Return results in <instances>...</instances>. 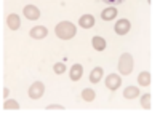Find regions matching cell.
Instances as JSON below:
<instances>
[{
	"label": "cell",
	"mask_w": 160,
	"mask_h": 118,
	"mask_svg": "<svg viewBox=\"0 0 160 118\" xmlns=\"http://www.w3.org/2000/svg\"><path fill=\"white\" fill-rule=\"evenodd\" d=\"M120 85H122V78H120L117 73H111V75L106 77V86H108L111 91L118 89Z\"/></svg>",
	"instance_id": "4"
},
{
	"label": "cell",
	"mask_w": 160,
	"mask_h": 118,
	"mask_svg": "<svg viewBox=\"0 0 160 118\" xmlns=\"http://www.w3.org/2000/svg\"><path fill=\"white\" fill-rule=\"evenodd\" d=\"M3 109H5V110H18V109H19V104H18L15 99H10V101H7V102L3 104Z\"/></svg>",
	"instance_id": "17"
},
{
	"label": "cell",
	"mask_w": 160,
	"mask_h": 118,
	"mask_svg": "<svg viewBox=\"0 0 160 118\" xmlns=\"http://www.w3.org/2000/svg\"><path fill=\"white\" fill-rule=\"evenodd\" d=\"M22 13H24V16L28 18L29 21H35V19H38V18H40V10H38L37 7H34V5H28V7H24Z\"/></svg>",
	"instance_id": "5"
},
{
	"label": "cell",
	"mask_w": 160,
	"mask_h": 118,
	"mask_svg": "<svg viewBox=\"0 0 160 118\" xmlns=\"http://www.w3.org/2000/svg\"><path fill=\"white\" fill-rule=\"evenodd\" d=\"M78 24H80V27H83V29H90L95 26V18L91 15H83V16H80Z\"/></svg>",
	"instance_id": "10"
},
{
	"label": "cell",
	"mask_w": 160,
	"mask_h": 118,
	"mask_svg": "<svg viewBox=\"0 0 160 118\" xmlns=\"http://www.w3.org/2000/svg\"><path fill=\"white\" fill-rule=\"evenodd\" d=\"M47 109H48V110H64V107H62V106H55V104H51V106H48Z\"/></svg>",
	"instance_id": "21"
},
{
	"label": "cell",
	"mask_w": 160,
	"mask_h": 118,
	"mask_svg": "<svg viewBox=\"0 0 160 118\" xmlns=\"http://www.w3.org/2000/svg\"><path fill=\"white\" fill-rule=\"evenodd\" d=\"M43 93H45V85L42 82H35L29 88V97L32 99H40L43 96Z\"/></svg>",
	"instance_id": "3"
},
{
	"label": "cell",
	"mask_w": 160,
	"mask_h": 118,
	"mask_svg": "<svg viewBox=\"0 0 160 118\" xmlns=\"http://www.w3.org/2000/svg\"><path fill=\"white\" fill-rule=\"evenodd\" d=\"M101 2L108 3V5H111V7H115V5H122L125 0H101Z\"/></svg>",
	"instance_id": "20"
},
{
	"label": "cell",
	"mask_w": 160,
	"mask_h": 118,
	"mask_svg": "<svg viewBox=\"0 0 160 118\" xmlns=\"http://www.w3.org/2000/svg\"><path fill=\"white\" fill-rule=\"evenodd\" d=\"M133 58L130 53H123L118 59V72L122 75H130L131 70H133Z\"/></svg>",
	"instance_id": "2"
},
{
	"label": "cell",
	"mask_w": 160,
	"mask_h": 118,
	"mask_svg": "<svg viewBox=\"0 0 160 118\" xmlns=\"http://www.w3.org/2000/svg\"><path fill=\"white\" fill-rule=\"evenodd\" d=\"M56 35L59 38H62V40H71V38L75 35L77 29H75V26L71 22V21H61L58 26H56V29H55Z\"/></svg>",
	"instance_id": "1"
},
{
	"label": "cell",
	"mask_w": 160,
	"mask_h": 118,
	"mask_svg": "<svg viewBox=\"0 0 160 118\" xmlns=\"http://www.w3.org/2000/svg\"><path fill=\"white\" fill-rule=\"evenodd\" d=\"M115 18H117V10H115V7H109V8H106V10L101 11V19H104V21H112V19H115Z\"/></svg>",
	"instance_id": "11"
},
{
	"label": "cell",
	"mask_w": 160,
	"mask_h": 118,
	"mask_svg": "<svg viewBox=\"0 0 160 118\" xmlns=\"http://www.w3.org/2000/svg\"><path fill=\"white\" fill-rule=\"evenodd\" d=\"M53 70H55V73H58V75L64 73V72H66V64H62V62L55 64V67H53Z\"/></svg>",
	"instance_id": "19"
},
{
	"label": "cell",
	"mask_w": 160,
	"mask_h": 118,
	"mask_svg": "<svg viewBox=\"0 0 160 118\" xmlns=\"http://www.w3.org/2000/svg\"><path fill=\"white\" fill-rule=\"evenodd\" d=\"M102 78V69L101 67H95L90 72V82L91 83H99Z\"/></svg>",
	"instance_id": "12"
},
{
	"label": "cell",
	"mask_w": 160,
	"mask_h": 118,
	"mask_svg": "<svg viewBox=\"0 0 160 118\" xmlns=\"http://www.w3.org/2000/svg\"><path fill=\"white\" fill-rule=\"evenodd\" d=\"M7 24H8V27H10L11 31H18V29L21 27V19H19L18 15H8Z\"/></svg>",
	"instance_id": "9"
},
{
	"label": "cell",
	"mask_w": 160,
	"mask_h": 118,
	"mask_svg": "<svg viewBox=\"0 0 160 118\" xmlns=\"http://www.w3.org/2000/svg\"><path fill=\"white\" fill-rule=\"evenodd\" d=\"M48 35V29L45 26H35V27L31 29V37L32 38H37V40H42Z\"/></svg>",
	"instance_id": "7"
},
{
	"label": "cell",
	"mask_w": 160,
	"mask_h": 118,
	"mask_svg": "<svg viewBox=\"0 0 160 118\" xmlns=\"http://www.w3.org/2000/svg\"><path fill=\"white\" fill-rule=\"evenodd\" d=\"M8 94H10V89L8 88H3V97H7Z\"/></svg>",
	"instance_id": "22"
},
{
	"label": "cell",
	"mask_w": 160,
	"mask_h": 118,
	"mask_svg": "<svg viewBox=\"0 0 160 118\" xmlns=\"http://www.w3.org/2000/svg\"><path fill=\"white\" fill-rule=\"evenodd\" d=\"M82 75H83V67H82L80 64H74L72 69H71V72H69L71 80H72V82H77V80H80V78H82Z\"/></svg>",
	"instance_id": "8"
},
{
	"label": "cell",
	"mask_w": 160,
	"mask_h": 118,
	"mask_svg": "<svg viewBox=\"0 0 160 118\" xmlns=\"http://www.w3.org/2000/svg\"><path fill=\"white\" fill-rule=\"evenodd\" d=\"M130 27H131V24H130L128 19H118V22L115 24L114 31H115V34H118V35H125V34L130 32Z\"/></svg>",
	"instance_id": "6"
},
{
	"label": "cell",
	"mask_w": 160,
	"mask_h": 118,
	"mask_svg": "<svg viewBox=\"0 0 160 118\" xmlns=\"http://www.w3.org/2000/svg\"><path fill=\"white\" fill-rule=\"evenodd\" d=\"M91 45H93V48H95L96 51H104L106 50V40L102 37H93Z\"/></svg>",
	"instance_id": "13"
},
{
	"label": "cell",
	"mask_w": 160,
	"mask_h": 118,
	"mask_svg": "<svg viewBox=\"0 0 160 118\" xmlns=\"http://www.w3.org/2000/svg\"><path fill=\"white\" fill-rule=\"evenodd\" d=\"M138 83H139L141 86H148V85L151 83V73H149V72H141V73L138 75Z\"/></svg>",
	"instance_id": "15"
},
{
	"label": "cell",
	"mask_w": 160,
	"mask_h": 118,
	"mask_svg": "<svg viewBox=\"0 0 160 118\" xmlns=\"http://www.w3.org/2000/svg\"><path fill=\"white\" fill-rule=\"evenodd\" d=\"M123 96H125L127 99H135V97L139 96V89H138L136 86H127L125 91H123Z\"/></svg>",
	"instance_id": "14"
},
{
	"label": "cell",
	"mask_w": 160,
	"mask_h": 118,
	"mask_svg": "<svg viewBox=\"0 0 160 118\" xmlns=\"http://www.w3.org/2000/svg\"><path fill=\"white\" fill-rule=\"evenodd\" d=\"M141 107L146 109V110L151 109V94H144V96L141 97Z\"/></svg>",
	"instance_id": "18"
},
{
	"label": "cell",
	"mask_w": 160,
	"mask_h": 118,
	"mask_svg": "<svg viewBox=\"0 0 160 118\" xmlns=\"http://www.w3.org/2000/svg\"><path fill=\"white\" fill-rule=\"evenodd\" d=\"M96 97V93L93 89H90V88H87V89H83L82 91V99L83 101H87V102H91L93 99Z\"/></svg>",
	"instance_id": "16"
}]
</instances>
